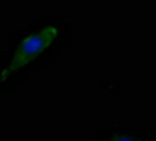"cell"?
Returning <instances> with one entry per match:
<instances>
[{"label": "cell", "mask_w": 156, "mask_h": 141, "mask_svg": "<svg viewBox=\"0 0 156 141\" xmlns=\"http://www.w3.org/2000/svg\"><path fill=\"white\" fill-rule=\"evenodd\" d=\"M60 32H62V25H58V23L41 25L36 30H30L13 47L12 58H9V62L2 68V81L9 79L12 73L23 70L27 64H30L34 58H38L43 51H47L53 43L60 38Z\"/></svg>", "instance_id": "1"}, {"label": "cell", "mask_w": 156, "mask_h": 141, "mask_svg": "<svg viewBox=\"0 0 156 141\" xmlns=\"http://www.w3.org/2000/svg\"><path fill=\"white\" fill-rule=\"evenodd\" d=\"M92 141H156V130H133V128H111L98 132Z\"/></svg>", "instance_id": "2"}]
</instances>
